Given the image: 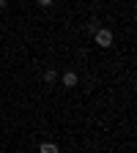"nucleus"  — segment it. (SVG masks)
<instances>
[{
    "instance_id": "obj_1",
    "label": "nucleus",
    "mask_w": 137,
    "mask_h": 153,
    "mask_svg": "<svg viewBox=\"0 0 137 153\" xmlns=\"http://www.w3.org/2000/svg\"><path fill=\"white\" fill-rule=\"evenodd\" d=\"M112 38H115V36H112V30H107V27H99V30H96V33H93V41H96V44H99L102 49H107V47H112Z\"/></svg>"
},
{
    "instance_id": "obj_7",
    "label": "nucleus",
    "mask_w": 137,
    "mask_h": 153,
    "mask_svg": "<svg viewBox=\"0 0 137 153\" xmlns=\"http://www.w3.org/2000/svg\"><path fill=\"white\" fill-rule=\"evenodd\" d=\"M6 6H8V3H6V0H0V11H3V8H6Z\"/></svg>"
},
{
    "instance_id": "obj_5",
    "label": "nucleus",
    "mask_w": 137,
    "mask_h": 153,
    "mask_svg": "<svg viewBox=\"0 0 137 153\" xmlns=\"http://www.w3.org/2000/svg\"><path fill=\"white\" fill-rule=\"evenodd\" d=\"M85 30H88V33L93 36L96 30H99V19H91V22H88V27H85Z\"/></svg>"
},
{
    "instance_id": "obj_6",
    "label": "nucleus",
    "mask_w": 137,
    "mask_h": 153,
    "mask_svg": "<svg viewBox=\"0 0 137 153\" xmlns=\"http://www.w3.org/2000/svg\"><path fill=\"white\" fill-rule=\"evenodd\" d=\"M36 3H38V6H41V8H49V6L55 3V0H36Z\"/></svg>"
},
{
    "instance_id": "obj_2",
    "label": "nucleus",
    "mask_w": 137,
    "mask_h": 153,
    "mask_svg": "<svg viewBox=\"0 0 137 153\" xmlns=\"http://www.w3.org/2000/svg\"><path fill=\"white\" fill-rule=\"evenodd\" d=\"M63 88H77V82H80V76H77V71H66L63 76Z\"/></svg>"
},
{
    "instance_id": "obj_4",
    "label": "nucleus",
    "mask_w": 137,
    "mask_h": 153,
    "mask_svg": "<svg viewBox=\"0 0 137 153\" xmlns=\"http://www.w3.org/2000/svg\"><path fill=\"white\" fill-rule=\"evenodd\" d=\"M55 79H58V74H55V68H47V71H44V82H47V85H52Z\"/></svg>"
},
{
    "instance_id": "obj_3",
    "label": "nucleus",
    "mask_w": 137,
    "mask_h": 153,
    "mask_svg": "<svg viewBox=\"0 0 137 153\" xmlns=\"http://www.w3.org/2000/svg\"><path fill=\"white\" fill-rule=\"evenodd\" d=\"M38 153H61V150H58L55 142H41L38 145Z\"/></svg>"
}]
</instances>
